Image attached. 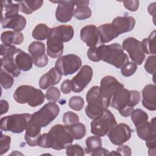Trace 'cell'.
I'll return each instance as SVG.
<instances>
[{
	"mask_svg": "<svg viewBox=\"0 0 156 156\" xmlns=\"http://www.w3.org/2000/svg\"><path fill=\"white\" fill-rule=\"evenodd\" d=\"M15 60L20 69L23 71H29L32 68L34 64L32 57L22 50L15 55Z\"/></svg>",
	"mask_w": 156,
	"mask_h": 156,
	"instance_id": "26",
	"label": "cell"
},
{
	"mask_svg": "<svg viewBox=\"0 0 156 156\" xmlns=\"http://www.w3.org/2000/svg\"><path fill=\"white\" fill-rule=\"evenodd\" d=\"M58 4L55 11V18L60 23H65L69 21L73 16L74 4L73 1H51Z\"/></svg>",
	"mask_w": 156,
	"mask_h": 156,
	"instance_id": "13",
	"label": "cell"
},
{
	"mask_svg": "<svg viewBox=\"0 0 156 156\" xmlns=\"http://www.w3.org/2000/svg\"><path fill=\"white\" fill-rule=\"evenodd\" d=\"M59 112V106L55 102H48L39 110L32 114L30 122L41 128L45 127L56 118Z\"/></svg>",
	"mask_w": 156,
	"mask_h": 156,
	"instance_id": "6",
	"label": "cell"
},
{
	"mask_svg": "<svg viewBox=\"0 0 156 156\" xmlns=\"http://www.w3.org/2000/svg\"><path fill=\"white\" fill-rule=\"evenodd\" d=\"M34 64L39 68H43L46 66L48 63V55L45 54L43 55L33 58Z\"/></svg>",
	"mask_w": 156,
	"mask_h": 156,
	"instance_id": "49",
	"label": "cell"
},
{
	"mask_svg": "<svg viewBox=\"0 0 156 156\" xmlns=\"http://www.w3.org/2000/svg\"><path fill=\"white\" fill-rule=\"evenodd\" d=\"M11 138L5 135H2V132H1V140H0V151L1 155H3L6 153L10 148Z\"/></svg>",
	"mask_w": 156,
	"mask_h": 156,
	"instance_id": "44",
	"label": "cell"
},
{
	"mask_svg": "<svg viewBox=\"0 0 156 156\" xmlns=\"http://www.w3.org/2000/svg\"><path fill=\"white\" fill-rule=\"evenodd\" d=\"M91 16V9L87 5H78L74 9L73 16L78 20H84Z\"/></svg>",
	"mask_w": 156,
	"mask_h": 156,
	"instance_id": "36",
	"label": "cell"
},
{
	"mask_svg": "<svg viewBox=\"0 0 156 156\" xmlns=\"http://www.w3.org/2000/svg\"><path fill=\"white\" fill-rule=\"evenodd\" d=\"M132 130L125 123L116 124L108 132V136L111 143L115 145H121L131 137Z\"/></svg>",
	"mask_w": 156,
	"mask_h": 156,
	"instance_id": "10",
	"label": "cell"
},
{
	"mask_svg": "<svg viewBox=\"0 0 156 156\" xmlns=\"http://www.w3.org/2000/svg\"><path fill=\"white\" fill-rule=\"evenodd\" d=\"M84 100L80 96H73L71 97L68 102L69 107L73 110L80 111L84 107Z\"/></svg>",
	"mask_w": 156,
	"mask_h": 156,
	"instance_id": "40",
	"label": "cell"
},
{
	"mask_svg": "<svg viewBox=\"0 0 156 156\" xmlns=\"http://www.w3.org/2000/svg\"><path fill=\"white\" fill-rule=\"evenodd\" d=\"M13 76L2 68L1 69V85L4 89L10 88L13 84Z\"/></svg>",
	"mask_w": 156,
	"mask_h": 156,
	"instance_id": "37",
	"label": "cell"
},
{
	"mask_svg": "<svg viewBox=\"0 0 156 156\" xmlns=\"http://www.w3.org/2000/svg\"><path fill=\"white\" fill-rule=\"evenodd\" d=\"M116 125V121L113 114L107 108L104 110L102 114L91 122V132L98 136H104L108 133L111 129Z\"/></svg>",
	"mask_w": 156,
	"mask_h": 156,
	"instance_id": "7",
	"label": "cell"
},
{
	"mask_svg": "<svg viewBox=\"0 0 156 156\" xmlns=\"http://www.w3.org/2000/svg\"><path fill=\"white\" fill-rule=\"evenodd\" d=\"M45 44L38 41L32 42L28 46V51L33 58L45 54Z\"/></svg>",
	"mask_w": 156,
	"mask_h": 156,
	"instance_id": "33",
	"label": "cell"
},
{
	"mask_svg": "<svg viewBox=\"0 0 156 156\" xmlns=\"http://www.w3.org/2000/svg\"><path fill=\"white\" fill-rule=\"evenodd\" d=\"M86 101L87 103H99L102 104L105 108L110 105L111 98L104 96L100 91L98 86L92 87L87 93Z\"/></svg>",
	"mask_w": 156,
	"mask_h": 156,
	"instance_id": "20",
	"label": "cell"
},
{
	"mask_svg": "<svg viewBox=\"0 0 156 156\" xmlns=\"http://www.w3.org/2000/svg\"><path fill=\"white\" fill-rule=\"evenodd\" d=\"M112 98L111 107L118 110L122 116L128 117L134 110V106L140 102L141 95L138 91L122 88Z\"/></svg>",
	"mask_w": 156,
	"mask_h": 156,
	"instance_id": "2",
	"label": "cell"
},
{
	"mask_svg": "<svg viewBox=\"0 0 156 156\" xmlns=\"http://www.w3.org/2000/svg\"><path fill=\"white\" fill-rule=\"evenodd\" d=\"M93 75L92 68L88 65H83L71 80L73 84L72 91L74 93L81 92L89 84Z\"/></svg>",
	"mask_w": 156,
	"mask_h": 156,
	"instance_id": "11",
	"label": "cell"
},
{
	"mask_svg": "<svg viewBox=\"0 0 156 156\" xmlns=\"http://www.w3.org/2000/svg\"><path fill=\"white\" fill-rule=\"evenodd\" d=\"M2 6L4 7V16L13 15L18 14L20 10L18 4H14L12 1H2L1 2Z\"/></svg>",
	"mask_w": 156,
	"mask_h": 156,
	"instance_id": "38",
	"label": "cell"
},
{
	"mask_svg": "<svg viewBox=\"0 0 156 156\" xmlns=\"http://www.w3.org/2000/svg\"><path fill=\"white\" fill-rule=\"evenodd\" d=\"M142 104L149 110H156V86L154 84L146 85L142 90Z\"/></svg>",
	"mask_w": 156,
	"mask_h": 156,
	"instance_id": "17",
	"label": "cell"
},
{
	"mask_svg": "<svg viewBox=\"0 0 156 156\" xmlns=\"http://www.w3.org/2000/svg\"><path fill=\"white\" fill-rule=\"evenodd\" d=\"M15 101L21 104H27L35 107L41 105L45 99V96L40 89L31 85H23L18 87L13 93Z\"/></svg>",
	"mask_w": 156,
	"mask_h": 156,
	"instance_id": "3",
	"label": "cell"
},
{
	"mask_svg": "<svg viewBox=\"0 0 156 156\" xmlns=\"http://www.w3.org/2000/svg\"><path fill=\"white\" fill-rule=\"evenodd\" d=\"M98 31L102 43H108L119 35L112 23H106L99 26L98 27Z\"/></svg>",
	"mask_w": 156,
	"mask_h": 156,
	"instance_id": "22",
	"label": "cell"
},
{
	"mask_svg": "<svg viewBox=\"0 0 156 156\" xmlns=\"http://www.w3.org/2000/svg\"><path fill=\"white\" fill-rule=\"evenodd\" d=\"M18 4L20 12L27 15H30L41 7L43 4V1H18Z\"/></svg>",
	"mask_w": 156,
	"mask_h": 156,
	"instance_id": "28",
	"label": "cell"
},
{
	"mask_svg": "<svg viewBox=\"0 0 156 156\" xmlns=\"http://www.w3.org/2000/svg\"><path fill=\"white\" fill-rule=\"evenodd\" d=\"M1 68L14 77H18L21 74V69L17 65L14 56L2 57L1 58Z\"/></svg>",
	"mask_w": 156,
	"mask_h": 156,
	"instance_id": "27",
	"label": "cell"
},
{
	"mask_svg": "<svg viewBox=\"0 0 156 156\" xmlns=\"http://www.w3.org/2000/svg\"><path fill=\"white\" fill-rule=\"evenodd\" d=\"M116 151L120 155L130 156L132 154L130 148L127 145H119L116 149Z\"/></svg>",
	"mask_w": 156,
	"mask_h": 156,
	"instance_id": "51",
	"label": "cell"
},
{
	"mask_svg": "<svg viewBox=\"0 0 156 156\" xmlns=\"http://www.w3.org/2000/svg\"><path fill=\"white\" fill-rule=\"evenodd\" d=\"M74 5L78 6L81 5H88L89 4V1H73Z\"/></svg>",
	"mask_w": 156,
	"mask_h": 156,
	"instance_id": "55",
	"label": "cell"
},
{
	"mask_svg": "<svg viewBox=\"0 0 156 156\" xmlns=\"http://www.w3.org/2000/svg\"><path fill=\"white\" fill-rule=\"evenodd\" d=\"M1 40L5 44L18 45L23 42L24 36L21 32L7 30L1 34Z\"/></svg>",
	"mask_w": 156,
	"mask_h": 156,
	"instance_id": "25",
	"label": "cell"
},
{
	"mask_svg": "<svg viewBox=\"0 0 156 156\" xmlns=\"http://www.w3.org/2000/svg\"><path fill=\"white\" fill-rule=\"evenodd\" d=\"M48 134L51 139V148L55 150L66 149L74 140L66 125H54L51 128Z\"/></svg>",
	"mask_w": 156,
	"mask_h": 156,
	"instance_id": "5",
	"label": "cell"
},
{
	"mask_svg": "<svg viewBox=\"0 0 156 156\" xmlns=\"http://www.w3.org/2000/svg\"><path fill=\"white\" fill-rule=\"evenodd\" d=\"M0 104H1V115H2L3 114L7 112L8 110H9V103L7 101L5 100H1L0 101Z\"/></svg>",
	"mask_w": 156,
	"mask_h": 156,
	"instance_id": "53",
	"label": "cell"
},
{
	"mask_svg": "<svg viewBox=\"0 0 156 156\" xmlns=\"http://www.w3.org/2000/svg\"><path fill=\"white\" fill-rule=\"evenodd\" d=\"M51 33V28H49L46 24L40 23L37 24L33 29L32 36L37 40H44L48 39Z\"/></svg>",
	"mask_w": 156,
	"mask_h": 156,
	"instance_id": "29",
	"label": "cell"
},
{
	"mask_svg": "<svg viewBox=\"0 0 156 156\" xmlns=\"http://www.w3.org/2000/svg\"><path fill=\"white\" fill-rule=\"evenodd\" d=\"M41 127L30 122L26 129L24 139L30 146H38V140L41 135Z\"/></svg>",
	"mask_w": 156,
	"mask_h": 156,
	"instance_id": "24",
	"label": "cell"
},
{
	"mask_svg": "<svg viewBox=\"0 0 156 156\" xmlns=\"http://www.w3.org/2000/svg\"><path fill=\"white\" fill-rule=\"evenodd\" d=\"M109 153V151L105 149V148H103L102 147H100L99 148H98L97 149L94 150L91 154V155H93V156H97V155H107Z\"/></svg>",
	"mask_w": 156,
	"mask_h": 156,
	"instance_id": "52",
	"label": "cell"
},
{
	"mask_svg": "<svg viewBox=\"0 0 156 156\" xmlns=\"http://www.w3.org/2000/svg\"><path fill=\"white\" fill-rule=\"evenodd\" d=\"M104 109L105 108L101 104L88 103L85 107V113L90 119H94L100 116Z\"/></svg>",
	"mask_w": 156,
	"mask_h": 156,
	"instance_id": "30",
	"label": "cell"
},
{
	"mask_svg": "<svg viewBox=\"0 0 156 156\" xmlns=\"http://www.w3.org/2000/svg\"><path fill=\"white\" fill-rule=\"evenodd\" d=\"M62 74L55 68H51L40 79L39 87L43 90L49 88L51 86L57 84L62 79Z\"/></svg>",
	"mask_w": 156,
	"mask_h": 156,
	"instance_id": "19",
	"label": "cell"
},
{
	"mask_svg": "<svg viewBox=\"0 0 156 156\" xmlns=\"http://www.w3.org/2000/svg\"><path fill=\"white\" fill-rule=\"evenodd\" d=\"M124 6L126 9L131 12H135L138 10L139 7V1L136 0L132 1H123Z\"/></svg>",
	"mask_w": 156,
	"mask_h": 156,
	"instance_id": "48",
	"label": "cell"
},
{
	"mask_svg": "<svg viewBox=\"0 0 156 156\" xmlns=\"http://www.w3.org/2000/svg\"><path fill=\"white\" fill-rule=\"evenodd\" d=\"M155 30H154L147 38H144L142 41V45L146 54H155Z\"/></svg>",
	"mask_w": 156,
	"mask_h": 156,
	"instance_id": "32",
	"label": "cell"
},
{
	"mask_svg": "<svg viewBox=\"0 0 156 156\" xmlns=\"http://www.w3.org/2000/svg\"><path fill=\"white\" fill-rule=\"evenodd\" d=\"M66 154L69 156H83L85 154V152L80 145L71 144L66 148Z\"/></svg>",
	"mask_w": 156,
	"mask_h": 156,
	"instance_id": "45",
	"label": "cell"
},
{
	"mask_svg": "<svg viewBox=\"0 0 156 156\" xmlns=\"http://www.w3.org/2000/svg\"><path fill=\"white\" fill-rule=\"evenodd\" d=\"M74 30L73 27L69 25H60L51 28V35L58 37L63 43L70 41L74 37Z\"/></svg>",
	"mask_w": 156,
	"mask_h": 156,
	"instance_id": "23",
	"label": "cell"
},
{
	"mask_svg": "<svg viewBox=\"0 0 156 156\" xmlns=\"http://www.w3.org/2000/svg\"><path fill=\"white\" fill-rule=\"evenodd\" d=\"M155 2H154V3H152V4H149V7H148V12H149V13L151 14V15H154H154H155Z\"/></svg>",
	"mask_w": 156,
	"mask_h": 156,
	"instance_id": "54",
	"label": "cell"
},
{
	"mask_svg": "<svg viewBox=\"0 0 156 156\" xmlns=\"http://www.w3.org/2000/svg\"><path fill=\"white\" fill-rule=\"evenodd\" d=\"M46 52L51 58L60 57L63 52V42L58 37L50 35L46 42Z\"/></svg>",
	"mask_w": 156,
	"mask_h": 156,
	"instance_id": "21",
	"label": "cell"
},
{
	"mask_svg": "<svg viewBox=\"0 0 156 156\" xmlns=\"http://www.w3.org/2000/svg\"><path fill=\"white\" fill-rule=\"evenodd\" d=\"M60 89L64 94H69L73 90V84L71 80L66 79L64 80L60 86Z\"/></svg>",
	"mask_w": 156,
	"mask_h": 156,
	"instance_id": "50",
	"label": "cell"
},
{
	"mask_svg": "<svg viewBox=\"0 0 156 156\" xmlns=\"http://www.w3.org/2000/svg\"><path fill=\"white\" fill-rule=\"evenodd\" d=\"M101 93L105 97L112 98L113 96L124 88V85L115 77L112 76H105L100 82Z\"/></svg>",
	"mask_w": 156,
	"mask_h": 156,
	"instance_id": "12",
	"label": "cell"
},
{
	"mask_svg": "<svg viewBox=\"0 0 156 156\" xmlns=\"http://www.w3.org/2000/svg\"><path fill=\"white\" fill-rule=\"evenodd\" d=\"M137 69V65L134 62H127L121 68V73L125 77L133 75Z\"/></svg>",
	"mask_w": 156,
	"mask_h": 156,
	"instance_id": "41",
	"label": "cell"
},
{
	"mask_svg": "<svg viewBox=\"0 0 156 156\" xmlns=\"http://www.w3.org/2000/svg\"><path fill=\"white\" fill-rule=\"evenodd\" d=\"M86 148L85 152L91 154L94 150L102 146V140L100 136H90L86 139Z\"/></svg>",
	"mask_w": 156,
	"mask_h": 156,
	"instance_id": "35",
	"label": "cell"
},
{
	"mask_svg": "<svg viewBox=\"0 0 156 156\" xmlns=\"http://www.w3.org/2000/svg\"><path fill=\"white\" fill-rule=\"evenodd\" d=\"M38 146L43 148H51V142L48 133L40 135L38 140Z\"/></svg>",
	"mask_w": 156,
	"mask_h": 156,
	"instance_id": "47",
	"label": "cell"
},
{
	"mask_svg": "<svg viewBox=\"0 0 156 156\" xmlns=\"http://www.w3.org/2000/svg\"><path fill=\"white\" fill-rule=\"evenodd\" d=\"M0 50L2 57L14 56L21 51L20 49L15 46V45H7L5 44H1Z\"/></svg>",
	"mask_w": 156,
	"mask_h": 156,
	"instance_id": "39",
	"label": "cell"
},
{
	"mask_svg": "<svg viewBox=\"0 0 156 156\" xmlns=\"http://www.w3.org/2000/svg\"><path fill=\"white\" fill-rule=\"evenodd\" d=\"M1 23L4 29L8 28L15 32H21L26 26V19L19 14L4 16L2 18Z\"/></svg>",
	"mask_w": 156,
	"mask_h": 156,
	"instance_id": "14",
	"label": "cell"
},
{
	"mask_svg": "<svg viewBox=\"0 0 156 156\" xmlns=\"http://www.w3.org/2000/svg\"><path fill=\"white\" fill-rule=\"evenodd\" d=\"M137 135L140 138L146 141L156 140L155 118H153L150 122H146L135 127Z\"/></svg>",
	"mask_w": 156,
	"mask_h": 156,
	"instance_id": "16",
	"label": "cell"
},
{
	"mask_svg": "<svg viewBox=\"0 0 156 156\" xmlns=\"http://www.w3.org/2000/svg\"><path fill=\"white\" fill-rule=\"evenodd\" d=\"M32 114H13L3 117L0 120L1 130L9 131L13 133H22L26 129L31 119Z\"/></svg>",
	"mask_w": 156,
	"mask_h": 156,
	"instance_id": "4",
	"label": "cell"
},
{
	"mask_svg": "<svg viewBox=\"0 0 156 156\" xmlns=\"http://www.w3.org/2000/svg\"><path fill=\"white\" fill-rule=\"evenodd\" d=\"M130 116L131 119L135 127L148 121V115L144 110L140 108L133 110Z\"/></svg>",
	"mask_w": 156,
	"mask_h": 156,
	"instance_id": "34",
	"label": "cell"
},
{
	"mask_svg": "<svg viewBox=\"0 0 156 156\" xmlns=\"http://www.w3.org/2000/svg\"><path fill=\"white\" fill-rule=\"evenodd\" d=\"M80 36L81 40L90 48L96 46L100 40L98 28L93 24L83 27L80 30Z\"/></svg>",
	"mask_w": 156,
	"mask_h": 156,
	"instance_id": "15",
	"label": "cell"
},
{
	"mask_svg": "<svg viewBox=\"0 0 156 156\" xmlns=\"http://www.w3.org/2000/svg\"><path fill=\"white\" fill-rule=\"evenodd\" d=\"M45 97L48 101L55 102L60 97V92L57 87H51L46 91Z\"/></svg>",
	"mask_w": 156,
	"mask_h": 156,
	"instance_id": "43",
	"label": "cell"
},
{
	"mask_svg": "<svg viewBox=\"0 0 156 156\" xmlns=\"http://www.w3.org/2000/svg\"><path fill=\"white\" fill-rule=\"evenodd\" d=\"M63 122L66 126H70L79 122V116L71 111L66 112L64 113L62 118Z\"/></svg>",
	"mask_w": 156,
	"mask_h": 156,
	"instance_id": "42",
	"label": "cell"
},
{
	"mask_svg": "<svg viewBox=\"0 0 156 156\" xmlns=\"http://www.w3.org/2000/svg\"><path fill=\"white\" fill-rule=\"evenodd\" d=\"M82 66V60L77 55L68 54L59 57L55 62V68L62 75H71Z\"/></svg>",
	"mask_w": 156,
	"mask_h": 156,
	"instance_id": "8",
	"label": "cell"
},
{
	"mask_svg": "<svg viewBox=\"0 0 156 156\" xmlns=\"http://www.w3.org/2000/svg\"><path fill=\"white\" fill-rule=\"evenodd\" d=\"M112 24L120 35L132 30L135 25V20L130 16H117L114 18Z\"/></svg>",
	"mask_w": 156,
	"mask_h": 156,
	"instance_id": "18",
	"label": "cell"
},
{
	"mask_svg": "<svg viewBox=\"0 0 156 156\" xmlns=\"http://www.w3.org/2000/svg\"><path fill=\"white\" fill-rule=\"evenodd\" d=\"M87 57L91 61L98 62L102 60L116 68H121L129 62V57L124 52L122 46L116 43L90 48L87 51Z\"/></svg>",
	"mask_w": 156,
	"mask_h": 156,
	"instance_id": "1",
	"label": "cell"
},
{
	"mask_svg": "<svg viewBox=\"0 0 156 156\" xmlns=\"http://www.w3.org/2000/svg\"><path fill=\"white\" fill-rule=\"evenodd\" d=\"M155 58L156 57L155 55H151L147 57L144 64L145 70L149 74H153L154 76L155 73Z\"/></svg>",
	"mask_w": 156,
	"mask_h": 156,
	"instance_id": "46",
	"label": "cell"
},
{
	"mask_svg": "<svg viewBox=\"0 0 156 156\" xmlns=\"http://www.w3.org/2000/svg\"><path fill=\"white\" fill-rule=\"evenodd\" d=\"M68 126L69 131L74 140H80L86 134L85 126L81 122H76Z\"/></svg>",
	"mask_w": 156,
	"mask_h": 156,
	"instance_id": "31",
	"label": "cell"
},
{
	"mask_svg": "<svg viewBox=\"0 0 156 156\" xmlns=\"http://www.w3.org/2000/svg\"><path fill=\"white\" fill-rule=\"evenodd\" d=\"M124 50L126 51L131 60L136 65H140L145 58V52L141 41L133 37L126 38L122 44Z\"/></svg>",
	"mask_w": 156,
	"mask_h": 156,
	"instance_id": "9",
	"label": "cell"
}]
</instances>
